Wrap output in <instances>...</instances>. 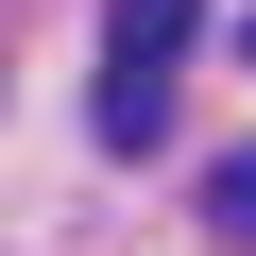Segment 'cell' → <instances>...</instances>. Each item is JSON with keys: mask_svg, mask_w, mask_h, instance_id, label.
<instances>
[{"mask_svg": "<svg viewBox=\"0 0 256 256\" xmlns=\"http://www.w3.org/2000/svg\"><path fill=\"white\" fill-rule=\"evenodd\" d=\"M86 120H102L120 154H154V137H171V68H137V52H102V102H86Z\"/></svg>", "mask_w": 256, "mask_h": 256, "instance_id": "1", "label": "cell"}, {"mask_svg": "<svg viewBox=\"0 0 256 256\" xmlns=\"http://www.w3.org/2000/svg\"><path fill=\"white\" fill-rule=\"evenodd\" d=\"M188 18H205V0H102V52H137V68H171V52H188Z\"/></svg>", "mask_w": 256, "mask_h": 256, "instance_id": "2", "label": "cell"}, {"mask_svg": "<svg viewBox=\"0 0 256 256\" xmlns=\"http://www.w3.org/2000/svg\"><path fill=\"white\" fill-rule=\"evenodd\" d=\"M205 222H222V239H256V154H222V171H205Z\"/></svg>", "mask_w": 256, "mask_h": 256, "instance_id": "3", "label": "cell"}, {"mask_svg": "<svg viewBox=\"0 0 256 256\" xmlns=\"http://www.w3.org/2000/svg\"><path fill=\"white\" fill-rule=\"evenodd\" d=\"M239 52H256V18H239Z\"/></svg>", "mask_w": 256, "mask_h": 256, "instance_id": "4", "label": "cell"}]
</instances>
